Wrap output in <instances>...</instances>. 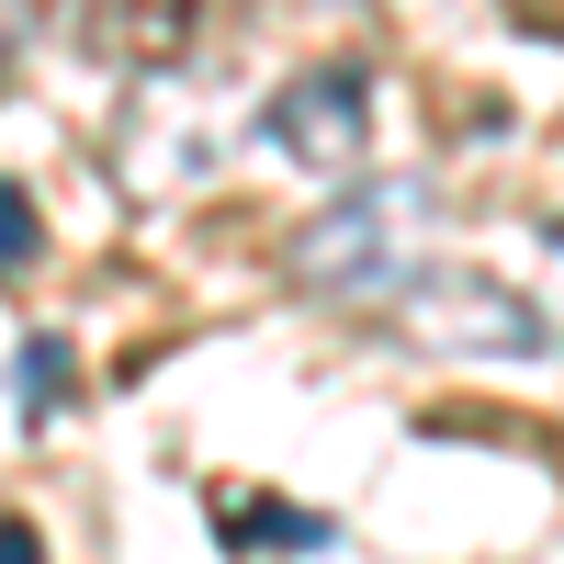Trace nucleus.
I'll use <instances>...</instances> for the list:
<instances>
[{"instance_id": "1", "label": "nucleus", "mask_w": 564, "mask_h": 564, "mask_svg": "<svg viewBox=\"0 0 564 564\" xmlns=\"http://www.w3.org/2000/svg\"><path fill=\"white\" fill-rule=\"evenodd\" d=\"M417 226H430V193H417V181H350L294 238L282 271H294V294H316V305H406L417 282L441 271L417 249Z\"/></svg>"}, {"instance_id": "2", "label": "nucleus", "mask_w": 564, "mask_h": 564, "mask_svg": "<svg viewBox=\"0 0 564 564\" xmlns=\"http://www.w3.org/2000/svg\"><path fill=\"white\" fill-rule=\"evenodd\" d=\"M260 148L294 159V170H361L372 159V68H350V57L294 68L260 102Z\"/></svg>"}, {"instance_id": "3", "label": "nucleus", "mask_w": 564, "mask_h": 564, "mask_svg": "<svg viewBox=\"0 0 564 564\" xmlns=\"http://www.w3.org/2000/svg\"><path fill=\"white\" fill-rule=\"evenodd\" d=\"M57 12L79 23L102 68H181L204 34V0H57Z\"/></svg>"}, {"instance_id": "4", "label": "nucleus", "mask_w": 564, "mask_h": 564, "mask_svg": "<svg viewBox=\"0 0 564 564\" xmlns=\"http://www.w3.org/2000/svg\"><path fill=\"white\" fill-rule=\"evenodd\" d=\"M406 316L430 327V339H486V350H553V327H542V305H520V294H497V282H463V271H430L406 294Z\"/></svg>"}, {"instance_id": "5", "label": "nucleus", "mask_w": 564, "mask_h": 564, "mask_svg": "<svg viewBox=\"0 0 564 564\" xmlns=\"http://www.w3.org/2000/svg\"><path fill=\"white\" fill-rule=\"evenodd\" d=\"M215 542H226V553H327V542H339V520L305 508V497L238 486V497H215Z\"/></svg>"}, {"instance_id": "6", "label": "nucleus", "mask_w": 564, "mask_h": 564, "mask_svg": "<svg viewBox=\"0 0 564 564\" xmlns=\"http://www.w3.org/2000/svg\"><path fill=\"white\" fill-rule=\"evenodd\" d=\"M68 384H79L68 339H57V327H34V339L12 350V406H23V430H34V417H57V406H68Z\"/></svg>"}, {"instance_id": "7", "label": "nucleus", "mask_w": 564, "mask_h": 564, "mask_svg": "<svg viewBox=\"0 0 564 564\" xmlns=\"http://www.w3.org/2000/svg\"><path fill=\"white\" fill-rule=\"evenodd\" d=\"M34 260H45V215L23 181H0V271H34Z\"/></svg>"}, {"instance_id": "8", "label": "nucleus", "mask_w": 564, "mask_h": 564, "mask_svg": "<svg viewBox=\"0 0 564 564\" xmlns=\"http://www.w3.org/2000/svg\"><path fill=\"white\" fill-rule=\"evenodd\" d=\"M542 327H564V226H542Z\"/></svg>"}, {"instance_id": "9", "label": "nucleus", "mask_w": 564, "mask_h": 564, "mask_svg": "<svg viewBox=\"0 0 564 564\" xmlns=\"http://www.w3.org/2000/svg\"><path fill=\"white\" fill-rule=\"evenodd\" d=\"M0 564H45V531L34 520H0Z\"/></svg>"}]
</instances>
